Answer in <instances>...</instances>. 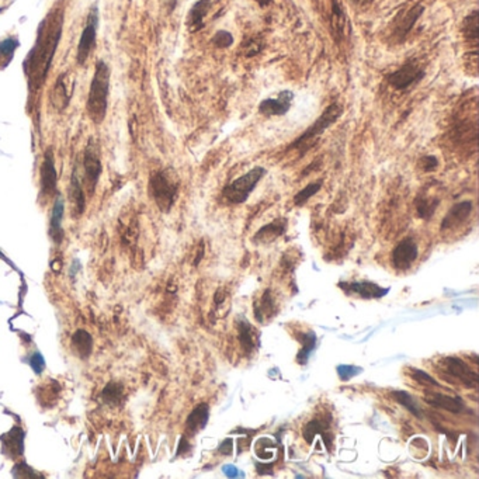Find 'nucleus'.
I'll return each instance as SVG.
<instances>
[{
	"label": "nucleus",
	"instance_id": "nucleus-1",
	"mask_svg": "<svg viewBox=\"0 0 479 479\" xmlns=\"http://www.w3.org/2000/svg\"><path fill=\"white\" fill-rule=\"evenodd\" d=\"M60 33H62V16L58 13L48 16V18H45L39 27L35 45L23 64L26 76L28 79V86L34 92L41 89L45 82V77L48 75L54 59L55 51L59 44Z\"/></svg>",
	"mask_w": 479,
	"mask_h": 479
},
{
	"label": "nucleus",
	"instance_id": "nucleus-2",
	"mask_svg": "<svg viewBox=\"0 0 479 479\" xmlns=\"http://www.w3.org/2000/svg\"><path fill=\"white\" fill-rule=\"evenodd\" d=\"M110 90V69L106 62L98 60L92 79L89 98H87V113L93 122L101 124L106 118L107 104H109Z\"/></svg>",
	"mask_w": 479,
	"mask_h": 479
},
{
	"label": "nucleus",
	"instance_id": "nucleus-3",
	"mask_svg": "<svg viewBox=\"0 0 479 479\" xmlns=\"http://www.w3.org/2000/svg\"><path fill=\"white\" fill-rule=\"evenodd\" d=\"M343 114V107L338 103H332L327 106L325 111L322 113L318 120L309 126V128L305 131L302 135H300L295 139L287 149L288 151H298L301 156H304L305 153L309 151L310 148H314L316 145V142L319 141V136L325 132V131L332 127L336 121L342 117Z\"/></svg>",
	"mask_w": 479,
	"mask_h": 479
},
{
	"label": "nucleus",
	"instance_id": "nucleus-4",
	"mask_svg": "<svg viewBox=\"0 0 479 479\" xmlns=\"http://www.w3.org/2000/svg\"><path fill=\"white\" fill-rule=\"evenodd\" d=\"M149 193L156 202L160 211L169 213L173 207L174 201L179 193V183L172 177L169 172H156L151 176L149 180Z\"/></svg>",
	"mask_w": 479,
	"mask_h": 479
},
{
	"label": "nucleus",
	"instance_id": "nucleus-5",
	"mask_svg": "<svg viewBox=\"0 0 479 479\" xmlns=\"http://www.w3.org/2000/svg\"><path fill=\"white\" fill-rule=\"evenodd\" d=\"M266 173L267 170L264 168H261V166L253 168L246 174L240 176V177H238L234 181H231L229 184L223 187V198L228 202H231V204H243L249 198L252 191L256 189L259 181L264 177Z\"/></svg>",
	"mask_w": 479,
	"mask_h": 479
},
{
	"label": "nucleus",
	"instance_id": "nucleus-6",
	"mask_svg": "<svg viewBox=\"0 0 479 479\" xmlns=\"http://www.w3.org/2000/svg\"><path fill=\"white\" fill-rule=\"evenodd\" d=\"M440 371H444L447 376L454 381L461 382L468 388H476L478 385V374L460 357H444L439 363Z\"/></svg>",
	"mask_w": 479,
	"mask_h": 479
},
{
	"label": "nucleus",
	"instance_id": "nucleus-7",
	"mask_svg": "<svg viewBox=\"0 0 479 479\" xmlns=\"http://www.w3.org/2000/svg\"><path fill=\"white\" fill-rule=\"evenodd\" d=\"M425 77V71L418 66L416 62L408 60L405 62L397 71L387 75V82L391 85L395 90H406L409 87L414 86Z\"/></svg>",
	"mask_w": 479,
	"mask_h": 479
},
{
	"label": "nucleus",
	"instance_id": "nucleus-8",
	"mask_svg": "<svg viewBox=\"0 0 479 479\" xmlns=\"http://www.w3.org/2000/svg\"><path fill=\"white\" fill-rule=\"evenodd\" d=\"M423 13H425V6L422 5H414L413 7H410L406 11L401 13L395 18V22H393L392 38L395 39L397 43H403Z\"/></svg>",
	"mask_w": 479,
	"mask_h": 479
},
{
	"label": "nucleus",
	"instance_id": "nucleus-9",
	"mask_svg": "<svg viewBox=\"0 0 479 479\" xmlns=\"http://www.w3.org/2000/svg\"><path fill=\"white\" fill-rule=\"evenodd\" d=\"M295 94L291 90H283L278 93L277 97L264 98L259 104V113L266 117H281L285 115L291 109Z\"/></svg>",
	"mask_w": 479,
	"mask_h": 479
},
{
	"label": "nucleus",
	"instance_id": "nucleus-10",
	"mask_svg": "<svg viewBox=\"0 0 479 479\" xmlns=\"http://www.w3.org/2000/svg\"><path fill=\"white\" fill-rule=\"evenodd\" d=\"M96 33H97V11L93 10L77 44L76 60L79 65H83L92 54L93 48L96 45Z\"/></svg>",
	"mask_w": 479,
	"mask_h": 479
},
{
	"label": "nucleus",
	"instance_id": "nucleus-11",
	"mask_svg": "<svg viewBox=\"0 0 479 479\" xmlns=\"http://www.w3.org/2000/svg\"><path fill=\"white\" fill-rule=\"evenodd\" d=\"M419 251L418 245L412 238L401 240L392 252V263L398 270H408L418 259Z\"/></svg>",
	"mask_w": 479,
	"mask_h": 479
},
{
	"label": "nucleus",
	"instance_id": "nucleus-12",
	"mask_svg": "<svg viewBox=\"0 0 479 479\" xmlns=\"http://www.w3.org/2000/svg\"><path fill=\"white\" fill-rule=\"evenodd\" d=\"M330 30L332 37L336 43H342L350 35V22L342 0H332V16H330Z\"/></svg>",
	"mask_w": 479,
	"mask_h": 479
},
{
	"label": "nucleus",
	"instance_id": "nucleus-13",
	"mask_svg": "<svg viewBox=\"0 0 479 479\" xmlns=\"http://www.w3.org/2000/svg\"><path fill=\"white\" fill-rule=\"evenodd\" d=\"M56 187H58V173L55 168L54 152L48 149L41 164V194L47 198L56 196Z\"/></svg>",
	"mask_w": 479,
	"mask_h": 479
},
{
	"label": "nucleus",
	"instance_id": "nucleus-14",
	"mask_svg": "<svg viewBox=\"0 0 479 479\" xmlns=\"http://www.w3.org/2000/svg\"><path fill=\"white\" fill-rule=\"evenodd\" d=\"M83 168H85V181H86L89 191H94L97 184L100 174L103 172L101 160L98 158V152L93 143H89V147L85 151L83 156Z\"/></svg>",
	"mask_w": 479,
	"mask_h": 479
},
{
	"label": "nucleus",
	"instance_id": "nucleus-15",
	"mask_svg": "<svg viewBox=\"0 0 479 479\" xmlns=\"http://www.w3.org/2000/svg\"><path fill=\"white\" fill-rule=\"evenodd\" d=\"M339 288H342L347 294H357L361 298L374 300L382 298L389 293V288H382L381 285L371 281H353V283H339Z\"/></svg>",
	"mask_w": 479,
	"mask_h": 479
},
{
	"label": "nucleus",
	"instance_id": "nucleus-16",
	"mask_svg": "<svg viewBox=\"0 0 479 479\" xmlns=\"http://www.w3.org/2000/svg\"><path fill=\"white\" fill-rule=\"evenodd\" d=\"M472 207H474L472 201H461L458 202V204H454L450 208V211L447 213L446 217L443 218V221H441V232L451 231V229H455L460 225H463L468 219L471 213H472Z\"/></svg>",
	"mask_w": 479,
	"mask_h": 479
},
{
	"label": "nucleus",
	"instance_id": "nucleus-17",
	"mask_svg": "<svg viewBox=\"0 0 479 479\" xmlns=\"http://www.w3.org/2000/svg\"><path fill=\"white\" fill-rule=\"evenodd\" d=\"M210 9H211V0H198L193 5L189 14H187V20H185V26H187L190 33H197L204 27V24H205L204 20H205Z\"/></svg>",
	"mask_w": 479,
	"mask_h": 479
},
{
	"label": "nucleus",
	"instance_id": "nucleus-18",
	"mask_svg": "<svg viewBox=\"0 0 479 479\" xmlns=\"http://www.w3.org/2000/svg\"><path fill=\"white\" fill-rule=\"evenodd\" d=\"M425 401L434 408L444 409V410H448L451 413H460L464 410V402L460 398L450 397V395L440 393V392H427Z\"/></svg>",
	"mask_w": 479,
	"mask_h": 479
},
{
	"label": "nucleus",
	"instance_id": "nucleus-19",
	"mask_svg": "<svg viewBox=\"0 0 479 479\" xmlns=\"http://www.w3.org/2000/svg\"><path fill=\"white\" fill-rule=\"evenodd\" d=\"M2 450L10 457H18L24 452V431L20 427H13L2 435Z\"/></svg>",
	"mask_w": 479,
	"mask_h": 479
},
{
	"label": "nucleus",
	"instance_id": "nucleus-20",
	"mask_svg": "<svg viewBox=\"0 0 479 479\" xmlns=\"http://www.w3.org/2000/svg\"><path fill=\"white\" fill-rule=\"evenodd\" d=\"M285 229H287V219H284V218L276 219V221L261 226L256 232V235L253 236V242L255 243H263V245L264 243H272L273 240L280 238L285 232Z\"/></svg>",
	"mask_w": 479,
	"mask_h": 479
},
{
	"label": "nucleus",
	"instance_id": "nucleus-21",
	"mask_svg": "<svg viewBox=\"0 0 479 479\" xmlns=\"http://www.w3.org/2000/svg\"><path fill=\"white\" fill-rule=\"evenodd\" d=\"M64 211H65V204L62 197L58 194L55 200L54 208L51 213V219H49V235L55 243H60L64 239V229H62V219H64Z\"/></svg>",
	"mask_w": 479,
	"mask_h": 479
},
{
	"label": "nucleus",
	"instance_id": "nucleus-22",
	"mask_svg": "<svg viewBox=\"0 0 479 479\" xmlns=\"http://www.w3.org/2000/svg\"><path fill=\"white\" fill-rule=\"evenodd\" d=\"M66 76L68 75L64 73L56 79V82L51 90V94H49V100H51L52 107L58 111H64L69 106V100H71V93L68 90V85H66Z\"/></svg>",
	"mask_w": 479,
	"mask_h": 479
},
{
	"label": "nucleus",
	"instance_id": "nucleus-23",
	"mask_svg": "<svg viewBox=\"0 0 479 479\" xmlns=\"http://www.w3.org/2000/svg\"><path fill=\"white\" fill-rule=\"evenodd\" d=\"M208 419H210V406L207 403H200L193 409V412L185 420V430L190 434H196L207 426Z\"/></svg>",
	"mask_w": 479,
	"mask_h": 479
},
{
	"label": "nucleus",
	"instance_id": "nucleus-24",
	"mask_svg": "<svg viewBox=\"0 0 479 479\" xmlns=\"http://www.w3.org/2000/svg\"><path fill=\"white\" fill-rule=\"evenodd\" d=\"M69 200L72 202V208H73V213L76 217L82 215L85 211V194H83V187L80 183V179L77 176L76 169L73 170L72 173V180H71V187H69Z\"/></svg>",
	"mask_w": 479,
	"mask_h": 479
},
{
	"label": "nucleus",
	"instance_id": "nucleus-25",
	"mask_svg": "<svg viewBox=\"0 0 479 479\" xmlns=\"http://www.w3.org/2000/svg\"><path fill=\"white\" fill-rule=\"evenodd\" d=\"M236 325H238V330H239V340L242 347L246 353H252L256 347V336H255L253 327L249 322L246 321V318H239Z\"/></svg>",
	"mask_w": 479,
	"mask_h": 479
},
{
	"label": "nucleus",
	"instance_id": "nucleus-26",
	"mask_svg": "<svg viewBox=\"0 0 479 479\" xmlns=\"http://www.w3.org/2000/svg\"><path fill=\"white\" fill-rule=\"evenodd\" d=\"M439 204H440V200H439V198L426 196H419L416 198V201H414L418 215H419L422 219H426V221H429V219L433 217V214L435 213Z\"/></svg>",
	"mask_w": 479,
	"mask_h": 479
},
{
	"label": "nucleus",
	"instance_id": "nucleus-27",
	"mask_svg": "<svg viewBox=\"0 0 479 479\" xmlns=\"http://www.w3.org/2000/svg\"><path fill=\"white\" fill-rule=\"evenodd\" d=\"M253 310H255L256 319L260 322V323L264 322V318H266L267 315L273 316L274 310H276V304H274V300H273V297L268 289L264 291L260 302H255V304H253Z\"/></svg>",
	"mask_w": 479,
	"mask_h": 479
},
{
	"label": "nucleus",
	"instance_id": "nucleus-28",
	"mask_svg": "<svg viewBox=\"0 0 479 479\" xmlns=\"http://www.w3.org/2000/svg\"><path fill=\"white\" fill-rule=\"evenodd\" d=\"M92 336L86 330H77L72 336V347L80 357H87L89 354L92 353Z\"/></svg>",
	"mask_w": 479,
	"mask_h": 479
},
{
	"label": "nucleus",
	"instance_id": "nucleus-29",
	"mask_svg": "<svg viewBox=\"0 0 479 479\" xmlns=\"http://www.w3.org/2000/svg\"><path fill=\"white\" fill-rule=\"evenodd\" d=\"M326 429L327 427H323V423H322L321 420H312L309 422L308 425L304 427V439L305 441L308 443V444H312L314 443V439H315L316 434H321L323 435V440H325V444L329 448L330 447V440H332V437L330 435L326 434Z\"/></svg>",
	"mask_w": 479,
	"mask_h": 479
},
{
	"label": "nucleus",
	"instance_id": "nucleus-30",
	"mask_svg": "<svg viewBox=\"0 0 479 479\" xmlns=\"http://www.w3.org/2000/svg\"><path fill=\"white\" fill-rule=\"evenodd\" d=\"M298 340L302 344V347H301L300 353L297 356V361L300 363V364H305L308 359H309L310 353L314 351V348L316 346V336L314 332H305V333H300V336H298Z\"/></svg>",
	"mask_w": 479,
	"mask_h": 479
},
{
	"label": "nucleus",
	"instance_id": "nucleus-31",
	"mask_svg": "<svg viewBox=\"0 0 479 479\" xmlns=\"http://www.w3.org/2000/svg\"><path fill=\"white\" fill-rule=\"evenodd\" d=\"M392 397L393 399L397 401L398 403H401L402 406L408 409L410 413L416 416V418H423V412H422V408H420L418 402L414 401V398L408 393L406 391H393L392 392Z\"/></svg>",
	"mask_w": 479,
	"mask_h": 479
},
{
	"label": "nucleus",
	"instance_id": "nucleus-32",
	"mask_svg": "<svg viewBox=\"0 0 479 479\" xmlns=\"http://www.w3.org/2000/svg\"><path fill=\"white\" fill-rule=\"evenodd\" d=\"M478 11L474 10L468 17H465L463 24L464 37L468 39L469 43L476 44L478 41Z\"/></svg>",
	"mask_w": 479,
	"mask_h": 479
},
{
	"label": "nucleus",
	"instance_id": "nucleus-33",
	"mask_svg": "<svg viewBox=\"0 0 479 479\" xmlns=\"http://www.w3.org/2000/svg\"><path fill=\"white\" fill-rule=\"evenodd\" d=\"M322 189V181H315L304 187L302 190L298 191L294 196V204L297 207H302L305 202L309 200L310 197H314L318 191Z\"/></svg>",
	"mask_w": 479,
	"mask_h": 479
},
{
	"label": "nucleus",
	"instance_id": "nucleus-34",
	"mask_svg": "<svg viewBox=\"0 0 479 479\" xmlns=\"http://www.w3.org/2000/svg\"><path fill=\"white\" fill-rule=\"evenodd\" d=\"M17 47H18V41L16 38H7L0 43V62L5 60V66L10 62Z\"/></svg>",
	"mask_w": 479,
	"mask_h": 479
},
{
	"label": "nucleus",
	"instance_id": "nucleus-35",
	"mask_svg": "<svg viewBox=\"0 0 479 479\" xmlns=\"http://www.w3.org/2000/svg\"><path fill=\"white\" fill-rule=\"evenodd\" d=\"M211 43L217 47V48H229L232 44H234V35L226 31V30H219L217 33L214 34Z\"/></svg>",
	"mask_w": 479,
	"mask_h": 479
},
{
	"label": "nucleus",
	"instance_id": "nucleus-36",
	"mask_svg": "<svg viewBox=\"0 0 479 479\" xmlns=\"http://www.w3.org/2000/svg\"><path fill=\"white\" fill-rule=\"evenodd\" d=\"M410 377L413 378L414 381L419 382V384H427V385H433V387H440V384L435 381L433 377L429 376V374L423 370L410 368Z\"/></svg>",
	"mask_w": 479,
	"mask_h": 479
},
{
	"label": "nucleus",
	"instance_id": "nucleus-37",
	"mask_svg": "<svg viewBox=\"0 0 479 479\" xmlns=\"http://www.w3.org/2000/svg\"><path fill=\"white\" fill-rule=\"evenodd\" d=\"M121 395H122V392H121V387L115 385V384H110V385H107L106 389L103 391L104 401H107L109 403L118 402Z\"/></svg>",
	"mask_w": 479,
	"mask_h": 479
},
{
	"label": "nucleus",
	"instance_id": "nucleus-38",
	"mask_svg": "<svg viewBox=\"0 0 479 479\" xmlns=\"http://www.w3.org/2000/svg\"><path fill=\"white\" fill-rule=\"evenodd\" d=\"M360 372H361V368L354 367V365H339L338 367V374L342 381H348Z\"/></svg>",
	"mask_w": 479,
	"mask_h": 479
},
{
	"label": "nucleus",
	"instance_id": "nucleus-39",
	"mask_svg": "<svg viewBox=\"0 0 479 479\" xmlns=\"http://www.w3.org/2000/svg\"><path fill=\"white\" fill-rule=\"evenodd\" d=\"M242 48H245V56L251 58V56H255V55L260 52L261 49H263V44L259 39L251 38L245 44V47L242 45Z\"/></svg>",
	"mask_w": 479,
	"mask_h": 479
},
{
	"label": "nucleus",
	"instance_id": "nucleus-40",
	"mask_svg": "<svg viewBox=\"0 0 479 479\" xmlns=\"http://www.w3.org/2000/svg\"><path fill=\"white\" fill-rule=\"evenodd\" d=\"M420 166H422V169L425 170V172H433V170L437 169V166H439V159L435 158L434 155H426L423 158L420 159Z\"/></svg>",
	"mask_w": 479,
	"mask_h": 479
},
{
	"label": "nucleus",
	"instance_id": "nucleus-41",
	"mask_svg": "<svg viewBox=\"0 0 479 479\" xmlns=\"http://www.w3.org/2000/svg\"><path fill=\"white\" fill-rule=\"evenodd\" d=\"M30 365H31V368L34 370L35 374H41L45 368V360H44L43 354L41 353H34L31 357H30Z\"/></svg>",
	"mask_w": 479,
	"mask_h": 479
},
{
	"label": "nucleus",
	"instance_id": "nucleus-42",
	"mask_svg": "<svg viewBox=\"0 0 479 479\" xmlns=\"http://www.w3.org/2000/svg\"><path fill=\"white\" fill-rule=\"evenodd\" d=\"M232 447H234L232 439H225L219 446V452L223 455H229V454H232Z\"/></svg>",
	"mask_w": 479,
	"mask_h": 479
},
{
	"label": "nucleus",
	"instance_id": "nucleus-43",
	"mask_svg": "<svg viewBox=\"0 0 479 479\" xmlns=\"http://www.w3.org/2000/svg\"><path fill=\"white\" fill-rule=\"evenodd\" d=\"M223 300H225V293H223V288H219L217 293H215V298H214V302H215L217 305H219L221 302H223Z\"/></svg>",
	"mask_w": 479,
	"mask_h": 479
},
{
	"label": "nucleus",
	"instance_id": "nucleus-44",
	"mask_svg": "<svg viewBox=\"0 0 479 479\" xmlns=\"http://www.w3.org/2000/svg\"><path fill=\"white\" fill-rule=\"evenodd\" d=\"M189 447H190V444H189V443H187V440H185V437H181V440H180L179 452H177V455H180V454H181V452H184L185 450H187V448H189Z\"/></svg>",
	"mask_w": 479,
	"mask_h": 479
},
{
	"label": "nucleus",
	"instance_id": "nucleus-45",
	"mask_svg": "<svg viewBox=\"0 0 479 479\" xmlns=\"http://www.w3.org/2000/svg\"><path fill=\"white\" fill-rule=\"evenodd\" d=\"M204 243H202L201 242V245H200V251H198V253H197V256H196V260H194V266H197V264H198V263H200V261L202 260V256H204Z\"/></svg>",
	"mask_w": 479,
	"mask_h": 479
},
{
	"label": "nucleus",
	"instance_id": "nucleus-46",
	"mask_svg": "<svg viewBox=\"0 0 479 479\" xmlns=\"http://www.w3.org/2000/svg\"><path fill=\"white\" fill-rule=\"evenodd\" d=\"M255 2H256L260 7H266V6H268L272 3V0H255Z\"/></svg>",
	"mask_w": 479,
	"mask_h": 479
},
{
	"label": "nucleus",
	"instance_id": "nucleus-47",
	"mask_svg": "<svg viewBox=\"0 0 479 479\" xmlns=\"http://www.w3.org/2000/svg\"><path fill=\"white\" fill-rule=\"evenodd\" d=\"M0 259H2V260H5L6 263H7V264H10L11 267H14V264H13V263H11L10 260H9V259H7V257L5 256V255H3V253H2V251H0ZM14 268H16V267H14ZM17 270V268H16Z\"/></svg>",
	"mask_w": 479,
	"mask_h": 479
},
{
	"label": "nucleus",
	"instance_id": "nucleus-48",
	"mask_svg": "<svg viewBox=\"0 0 479 479\" xmlns=\"http://www.w3.org/2000/svg\"><path fill=\"white\" fill-rule=\"evenodd\" d=\"M356 3H359V5H370L371 2H374V0H354Z\"/></svg>",
	"mask_w": 479,
	"mask_h": 479
}]
</instances>
